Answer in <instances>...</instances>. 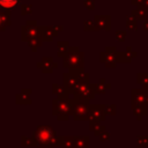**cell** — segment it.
<instances>
[{
    "label": "cell",
    "instance_id": "cell-29",
    "mask_svg": "<svg viewBox=\"0 0 148 148\" xmlns=\"http://www.w3.org/2000/svg\"><path fill=\"white\" fill-rule=\"evenodd\" d=\"M104 110L106 116H114L117 112V106L116 104H104Z\"/></svg>",
    "mask_w": 148,
    "mask_h": 148
},
{
    "label": "cell",
    "instance_id": "cell-30",
    "mask_svg": "<svg viewBox=\"0 0 148 148\" xmlns=\"http://www.w3.org/2000/svg\"><path fill=\"white\" fill-rule=\"evenodd\" d=\"M136 143L139 147H148V135H139L136 136Z\"/></svg>",
    "mask_w": 148,
    "mask_h": 148
},
{
    "label": "cell",
    "instance_id": "cell-43",
    "mask_svg": "<svg viewBox=\"0 0 148 148\" xmlns=\"http://www.w3.org/2000/svg\"><path fill=\"white\" fill-rule=\"evenodd\" d=\"M145 90H146V92H147V102H148V87L145 88Z\"/></svg>",
    "mask_w": 148,
    "mask_h": 148
},
{
    "label": "cell",
    "instance_id": "cell-40",
    "mask_svg": "<svg viewBox=\"0 0 148 148\" xmlns=\"http://www.w3.org/2000/svg\"><path fill=\"white\" fill-rule=\"evenodd\" d=\"M56 27V29H57V31L59 32V31H62V29H64V27L62 25H54Z\"/></svg>",
    "mask_w": 148,
    "mask_h": 148
},
{
    "label": "cell",
    "instance_id": "cell-1",
    "mask_svg": "<svg viewBox=\"0 0 148 148\" xmlns=\"http://www.w3.org/2000/svg\"><path fill=\"white\" fill-rule=\"evenodd\" d=\"M86 83H90L89 74L84 73L83 69H72L62 75V86L72 95H75L77 89Z\"/></svg>",
    "mask_w": 148,
    "mask_h": 148
},
{
    "label": "cell",
    "instance_id": "cell-13",
    "mask_svg": "<svg viewBox=\"0 0 148 148\" xmlns=\"http://www.w3.org/2000/svg\"><path fill=\"white\" fill-rule=\"evenodd\" d=\"M136 52L132 50L131 46H127L125 51H118L117 53V58H118V62L121 64H130L132 61V58L136 57Z\"/></svg>",
    "mask_w": 148,
    "mask_h": 148
},
{
    "label": "cell",
    "instance_id": "cell-25",
    "mask_svg": "<svg viewBox=\"0 0 148 148\" xmlns=\"http://www.w3.org/2000/svg\"><path fill=\"white\" fill-rule=\"evenodd\" d=\"M20 2H21V0H0L1 7L3 9H7V10L15 8Z\"/></svg>",
    "mask_w": 148,
    "mask_h": 148
},
{
    "label": "cell",
    "instance_id": "cell-14",
    "mask_svg": "<svg viewBox=\"0 0 148 148\" xmlns=\"http://www.w3.org/2000/svg\"><path fill=\"white\" fill-rule=\"evenodd\" d=\"M30 94H31V89H25V88L21 89V92L16 94V96H15L16 104H20V105H30L31 104Z\"/></svg>",
    "mask_w": 148,
    "mask_h": 148
},
{
    "label": "cell",
    "instance_id": "cell-19",
    "mask_svg": "<svg viewBox=\"0 0 148 148\" xmlns=\"http://www.w3.org/2000/svg\"><path fill=\"white\" fill-rule=\"evenodd\" d=\"M10 24H12V22H10V10L2 9L1 13H0V27H1V30L3 31Z\"/></svg>",
    "mask_w": 148,
    "mask_h": 148
},
{
    "label": "cell",
    "instance_id": "cell-20",
    "mask_svg": "<svg viewBox=\"0 0 148 148\" xmlns=\"http://www.w3.org/2000/svg\"><path fill=\"white\" fill-rule=\"evenodd\" d=\"M71 46H69V43L68 40H59L57 42V56L60 57V58H64L67 52L69 51Z\"/></svg>",
    "mask_w": 148,
    "mask_h": 148
},
{
    "label": "cell",
    "instance_id": "cell-9",
    "mask_svg": "<svg viewBox=\"0 0 148 148\" xmlns=\"http://www.w3.org/2000/svg\"><path fill=\"white\" fill-rule=\"evenodd\" d=\"M104 104H91L90 106V118L89 123H101L105 120Z\"/></svg>",
    "mask_w": 148,
    "mask_h": 148
},
{
    "label": "cell",
    "instance_id": "cell-34",
    "mask_svg": "<svg viewBox=\"0 0 148 148\" xmlns=\"http://www.w3.org/2000/svg\"><path fill=\"white\" fill-rule=\"evenodd\" d=\"M126 34H127L126 30H117L116 31V39L118 42H124L125 37H126Z\"/></svg>",
    "mask_w": 148,
    "mask_h": 148
},
{
    "label": "cell",
    "instance_id": "cell-16",
    "mask_svg": "<svg viewBox=\"0 0 148 148\" xmlns=\"http://www.w3.org/2000/svg\"><path fill=\"white\" fill-rule=\"evenodd\" d=\"M40 61L43 62V68H42L43 73H52L53 69L58 67V64L54 62L51 57H43Z\"/></svg>",
    "mask_w": 148,
    "mask_h": 148
},
{
    "label": "cell",
    "instance_id": "cell-5",
    "mask_svg": "<svg viewBox=\"0 0 148 148\" xmlns=\"http://www.w3.org/2000/svg\"><path fill=\"white\" fill-rule=\"evenodd\" d=\"M74 109H73V119L76 121L88 120L90 118V102L81 99L79 97H73Z\"/></svg>",
    "mask_w": 148,
    "mask_h": 148
},
{
    "label": "cell",
    "instance_id": "cell-18",
    "mask_svg": "<svg viewBox=\"0 0 148 148\" xmlns=\"http://www.w3.org/2000/svg\"><path fill=\"white\" fill-rule=\"evenodd\" d=\"M132 111L133 113L136 116V119L138 120H141L143 116H146L148 113V110H147V105H141V104H136V103H132Z\"/></svg>",
    "mask_w": 148,
    "mask_h": 148
},
{
    "label": "cell",
    "instance_id": "cell-12",
    "mask_svg": "<svg viewBox=\"0 0 148 148\" xmlns=\"http://www.w3.org/2000/svg\"><path fill=\"white\" fill-rule=\"evenodd\" d=\"M39 35H40L43 42H51L58 35V31H57L56 27H53V25L39 27Z\"/></svg>",
    "mask_w": 148,
    "mask_h": 148
},
{
    "label": "cell",
    "instance_id": "cell-6",
    "mask_svg": "<svg viewBox=\"0 0 148 148\" xmlns=\"http://www.w3.org/2000/svg\"><path fill=\"white\" fill-rule=\"evenodd\" d=\"M117 49L114 46H106L104 51L99 53V61L106 67V68H114L118 64L117 58Z\"/></svg>",
    "mask_w": 148,
    "mask_h": 148
},
{
    "label": "cell",
    "instance_id": "cell-8",
    "mask_svg": "<svg viewBox=\"0 0 148 148\" xmlns=\"http://www.w3.org/2000/svg\"><path fill=\"white\" fill-rule=\"evenodd\" d=\"M96 96V90H95V84H91V83H86V84H82L77 91L75 92V95H73V97H79L81 99H84V101H92Z\"/></svg>",
    "mask_w": 148,
    "mask_h": 148
},
{
    "label": "cell",
    "instance_id": "cell-36",
    "mask_svg": "<svg viewBox=\"0 0 148 148\" xmlns=\"http://www.w3.org/2000/svg\"><path fill=\"white\" fill-rule=\"evenodd\" d=\"M62 145H64V136L58 135V136L54 139V141H53V143H52V147H53V148H54V147H62Z\"/></svg>",
    "mask_w": 148,
    "mask_h": 148
},
{
    "label": "cell",
    "instance_id": "cell-31",
    "mask_svg": "<svg viewBox=\"0 0 148 148\" xmlns=\"http://www.w3.org/2000/svg\"><path fill=\"white\" fill-rule=\"evenodd\" d=\"M32 13V5H25V3H21V15L25 16Z\"/></svg>",
    "mask_w": 148,
    "mask_h": 148
},
{
    "label": "cell",
    "instance_id": "cell-22",
    "mask_svg": "<svg viewBox=\"0 0 148 148\" xmlns=\"http://www.w3.org/2000/svg\"><path fill=\"white\" fill-rule=\"evenodd\" d=\"M111 86L106 82V80L104 77H102L99 80L98 83H95V90H96V94H105V91L110 88Z\"/></svg>",
    "mask_w": 148,
    "mask_h": 148
},
{
    "label": "cell",
    "instance_id": "cell-17",
    "mask_svg": "<svg viewBox=\"0 0 148 148\" xmlns=\"http://www.w3.org/2000/svg\"><path fill=\"white\" fill-rule=\"evenodd\" d=\"M131 15H133L138 21H146L148 17V8L145 6H138L131 12Z\"/></svg>",
    "mask_w": 148,
    "mask_h": 148
},
{
    "label": "cell",
    "instance_id": "cell-7",
    "mask_svg": "<svg viewBox=\"0 0 148 148\" xmlns=\"http://www.w3.org/2000/svg\"><path fill=\"white\" fill-rule=\"evenodd\" d=\"M39 36V27L37 25V22L34 20L27 21L24 25L21 27V40L22 42H29L30 39Z\"/></svg>",
    "mask_w": 148,
    "mask_h": 148
},
{
    "label": "cell",
    "instance_id": "cell-32",
    "mask_svg": "<svg viewBox=\"0 0 148 148\" xmlns=\"http://www.w3.org/2000/svg\"><path fill=\"white\" fill-rule=\"evenodd\" d=\"M62 148H74V136H64Z\"/></svg>",
    "mask_w": 148,
    "mask_h": 148
},
{
    "label": "cell",
    "instance_id": "cell-28",
    "mask_svg": "<svg viewBox=\"0 0 148 148\" xmlns=\"http://www.w3.org/2000/svg\"><path fill=\"white\" fill-rule=\"evenodd\" d=\"M136 82L142 86V88L148 87V73H138L136 74Z\"/></svg>",
    "mask_w": 148,
    "mask_h": 148
},
{
    "label": "cell",
    "instance_id": "cell-2",
    "mask_svg": "<svg viewBox=\"0 0 148 148\" xmlns=\"http://www.w3.org/2000/svg\"><path fill=\"white\" fill-rule=\"evenodd\" d=\"M74 101L73 98H54L52 101V113L59 121L68 120L69 116H73Z\"/></svg>",
    "mask_w": 148,
    "mask_h": 148
},
{
    "label": "cell",
    "instance_id": "cell-23",
    "mask_svg": "<svg viewBox=\"0 0 148 148\" xmlns=\"http://www.w3.org/2000/svg\"><path fill=\"white\" fill-rule=\"evenodd\" d=\"M21 146H22V147H36V148H37L39 145H38L37 140H36L34 136L28 138V136H25V135H22V136H21Z\"/></svg>",
    "mask_w": 148,
    "mask_h": 148
},
{
    "label": "cell",
    "instance_id": "cell-3",
    "mask_svg": "<svg viewBox=\"0 0 148 148\" xmlns=\"http://www.w3.org/2000/svg\"><path fill=\"white\" fill-rule=\"evenodd\" d=\"M62 66L69 71L84 68V53L80 51L79 46H71L67 54L62 58Z\"/></svg>",
    "mask_w": 148,
    "mask_h": 148
},
{
    "label": "cell",
    "instance_id": "cell-37",
    "mask_svg": "<svg viewBox=\"0 0 148 148\" xmlns=\"http://www.w3.org/2000/svg\"><path fill=\"white\" fill-rule=\"evenodd\" d=\"M98 138H99L101 142H106V141L110 140V133H109L108 131H105V132H103Z\"/></svg>",
    "mask_w": 148,
    "mask_h": 148
},
{
    "label": "cell",
    "instance_id": "cell-27",
    "mask_svg": "<svg viewBox=\"0 0 148 148\" xmlns=\"http://www.w3.org/2000/svg\"><path fill=\"white\" fill-rule=\"evenodd\" d=\"M42 43H43V39H42L40 35H39V36H37V37H35V38H32V39H30V40L28 42V45L31 47V51L35 52V51L37 50V47L42 46Z\"/></svg>",
    "mask_w": 148,
    "mask_h": 148
},
{
    "label": "cell",
    "instance_id": "cell-15",
    "mask_svg": "<svg viewBox=\"0 0 148 148\" xmlns=\"http://www.w3.org/2000/svg\"><path fill=\"white\" fill-rule=\"evenodd\" d=\"M52 92L56 95L57 98H69V91L62 86V84H58V83H53L52 84Z\"/></svg>",
    "mask_w": 148,
    "mask_h": 148
},
{
    "label": "cell",
    "instance_id": "cell-4",
    "mask_svg": "<svg viewBox=\"0 0 148 148\" xmlns=\"http://www.w3.org/2000/svg\"><path fill=\"white\" fill-rule=\"evenodd\" d=\"M32 136L37 140L39 146L52 147V143H53L54 139L58 135H57V132L51 126H49V125H39L34 131V135Z\"/></svg>",
    "mask_w": 148,
    "mask_h": 148
},
{
    "label": "cell",
    "instance_id": "cell-26",
    "mask_svg": "<svg viewBox=\"0 0 148 148\" xmlns=\"http://www.w3.org/2000/svg\"><path fill=\"white\" fill-rule=\"evenodd\" d=\"M126 28L130 30H136L138 29V20L133 15H126Z\"/></svg>",
    "mask_w": 148,
    "mask_h": 148
},
{
    "label": "cell",
    "instance_id": "cell-21",
    "mask_svg": "<svg viewBox=\"0 0 148 148\" xmlns=\"http://www.w3.org/2000/svg\"><path fill=\"white\" fill-rule=\"evenodd\" d=\"M89 136H74V148H89Z\"/></svg>",
    "mask_w": 148,
    "mask_h": 148
},
{
    "label": "cell",
    "instance_id": "cell-24",
    "mask_svg": "<svg viewBox=\"0 0 148 148\" xmlns=\"http://www.w3.org/2000/svg\"><path fill=\"white\" fill-rule=\"evenodd\" d=\"M89 130L94 132L96 136H99L103 132H105V126L102 125L101 123H89Z\"/></svg>",
    "mask_w": 148,
    "mask_h": 148
},
{
    "label": "cell",
    "instance_id": "cell-42",
    "mask_svg": "<svg viewBox=\"0 0 148 148\" xmlns=\"http://www.w3.org/2000/svg\"><path fill=\"white\" fill-rule=\"evenodd\" d=\"M143 6H145L146 8H148V0H145V2H143Z\"/></svg>",
    "mask_w": 148,
    "mask_h": 148
},
{
    "label": "cell",
    "instance_id": "cell-38",
    "mask_svg": "<svg viewBox=\"0 0 148 148\" xmlns=\"http://www.w3.org/2000/svg\"><path fill=\"white\" fill-rule=\"evenodd\" d=\"M143 2H145V0H131V3L132 5H134V6H143Z\"/></svg>",
    "mask_w": 148,
    "mask_h": 148
},
{
    "label": "cell",
    "instance_id": "cell-11",
    "mask_svg": "<svg viewBox=\"0 0 148 148\" xmlns=\"http://www.w3.org/2000/svg\"><path fill=\"white\" fill-rule=\"evenodd\" d=\"M131 97L132 103L141 104V105H148L147 102V92L145 88H133L131 90Z\"/></svg>",
    "mask_w": 148,
    "mask_h": 148
},
{
    "label": "cell",
    "instance_id": "cell-33",
    "mask_svg": "<svg viewBox=\"0 0 148 148\" xmlns=\"http://www.w3.org/2000/svg\"><path fill=\"white\" fill-rule=\"evenodd\" d=\"M83 29L86 31H92V30H95V21L94 20H84V22H83Z\"/></svg>",
    "mask_w": 148,
    "mask_h": 148
},
{
    "label": "cell",
    "instance_id": "cell-41",
    "mask_svg": "<svg viewBox=\"0 0 148 148\" xmlns=\"http://www.w3.org/2000/svg\"><path fill=\"white\" fill-rule=\"evenodd\" d=\"M36 66H37L38 68H43V62H42V61H38V62L36 64Z\"/></svg>",
    "mask_w": 148,
    "mask_h": 148
},
{
    "label": "cell",
    "instance_id": "cell-39",
    "mask_svg": "<svg viewBox=\"0 0 148 148\" xmlns=\"http://www.w3.org/2000/svg\"><path fill=\"white\" fill-rule=\"evenodd\" d=\"M143 29L147 31L148 30V20H146V21H143Z\"/></svg>",
    "mask_w": 148,
    "mask_h": 148
},
{
    "label": "cell",
    "instance_id": "cell-10",
    "mask_svg": "<svg viewBox=\"0 0 148 148\" xmlns=\"http://www.w3.org/2000/svg\"><path fill=\"white\" fill-rule=\"evenodd\" d=\"M95 21V30H106L111 29V17L109 15H98L94 16Z\"/></svg>",
    "mask_w": 148,
    "mask_h": 148
},
{
    "label": "cell",
    "instance_id": "cell-44",
    "mask_svg": "<svg viewBox=\"0 0 148 148\" xmlns=\"http://www.w3.org/2000/svg\"><path fill=\"white\" fill-rule=\"evenodd\" d=\"M37 148H52V147H43V146H38Z\"/></svg>",
    "mask_w": 148,
    "mask_h": 148
},
{
    "label": "cell",
    "instance_id": "cell-35",
    "mask_svg": "<svg viewBox=\"0 0 148 148\" xmlns=\"http://www.w3.org/2000/svg\"><path fill=\"white\" fill-rule=\"evenodd\" d=\"M83 6L88 10H94L95 9V0H83Z\"/></svg>",
    "mask_w": 148,
    "mask_h": 148
}]
</instances>
